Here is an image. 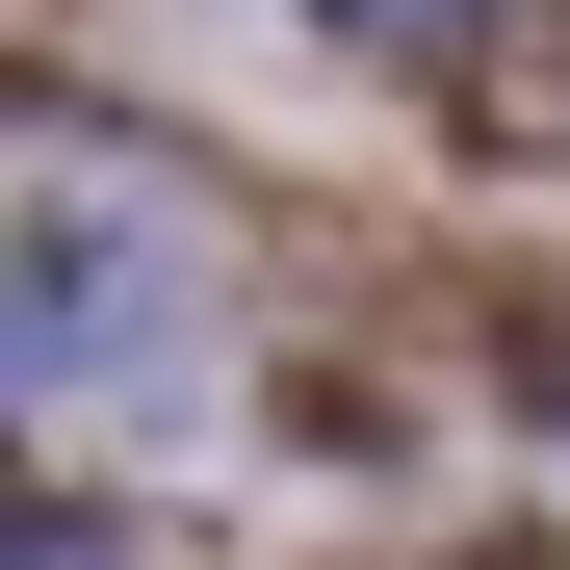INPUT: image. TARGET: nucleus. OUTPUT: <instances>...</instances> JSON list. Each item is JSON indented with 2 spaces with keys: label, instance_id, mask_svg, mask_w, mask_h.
Returning <instances> with one entry per match:
<instances>
[{
  "label": "nucleus",
  "instance_id": "nucleus-1",
  "mask_svg": "<svg viewBox=\"0 0 570 570\" xmlns=\"http://www.w3.org/2000/svg\"><path fill=\"white\" fill-rule=\"evenodd\" d=\"M208 312H234L208 208H181V181H130L105 130H52V156H27V285H0L27 415H156V390H208Z\"/></svg>",
  "mask_w": 570,
  "mask_h": 570
},
{
  "label": "nucleus",
  "instance_id": "nucleus-2",
  "mask_svg": "<svg viewBox=\"0 0 570 570\" xmlns=\"http://www.w3.org/2000/svg\"><path fill=\"white\" fill-rule=\"evenodd\" d=\"M363 27H415V0H363Z\"/></svg>",
  "mask_w": 570,
  "mask_h": 570
}]
</instances>
